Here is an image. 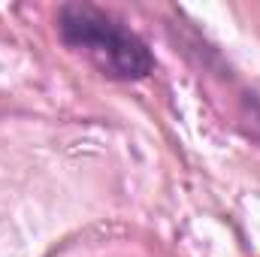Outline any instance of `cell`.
Returning <instances> with one entry per match:
<instances>
[{
  "instance_id": "cell-1",
  "label": "cell",
  "mask_w": 260,
  "mask_h": 257,
  "mask_svg": "<svg viewBox=\"0 0 260 257\" xmlns=\"http://www.w3.org/2000/svg\"><path fill=\"white\" fill-rule=\"evenodd\" d=\"M58 30L70 49L82 52L109 79L136 82L154 70L148 46L121 21L88 3H70L58 12Z\"/></svg>"
}]
</instances>
